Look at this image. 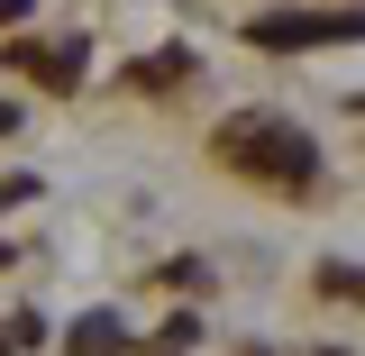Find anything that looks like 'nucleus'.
Listing matches in <instances>:
<instances>
[{"label": "nucleus", "mask_w": 365, "mask_h": 356, "mask_svg": "<svg viewBox=\"0 0 365 356\" xmlns=\"http://www.w3.org/2000/svg\"><path fill=\"white\" fill-rule=\"evenodd\" d=\"M220 156L237 165V174H256V183H274V192H311L319 183V146L292 119H274V110H237L220 128Z\"/></svg>", "instance_id": "f257e3e1"}, {"label": "nucleus", "mask_w": 365, "mask_h": 356, "mask_svg": "<svg viewBox=\"0 0 365 356\" xmlns=\"http://www.w3.org/2000/svg\"><path fill=\"white\" fill-rule=\"evenodd\" d=\"M256 46H319V37H365V9H274L247 28Z\"/></svg>", "instance_id": "f03ea898"}, {"label": "nucleus", "mask_w": 365, "mask_h": 356, "mask_svg": "<svg viewBox=\"0 0 365 356\" xmlns=\"http://www.w3.org/2000/svg\"><path fill=\"white\" fill-rule=\"evenodd\" d=\"M119 347H128V320L119 311H83L64 329V356H119Z\"/></svg>", "instance_id": "7ed1b4c3"}, {"label": "nucleus", "mask_w": 365, "mask_h": 356, "mask_svg": "<svg viewBox=\"0 0 365 356\" xmlns=\"http://www.w3.org/2000/svg\"><path fill=\"white\" fill-rule=\"evenodd\" d=\"M311 283L329 293V302H365V265H356V256H319Z\"/></svg>", "instance_id": "20e7f679"}, {"label": "nucleus", "mask_w": 365, "mask_h": 356, "mask_svg": "<svg viewBox=\"0 0 365 356\" xmlns=\"http://www.w3.org/2000/svg\"><path fill=\"white\" fill-rule=\"evenodd\" d=\"M192 73H201V64H192V46H165V55L146 64V83H192Z\"/></svg>", "instance_id": "39448f33"}, {"label": "nucleus", "mask_w": 365, "mask_h": 356, "mask_svg": "<svg viewBox=\"0 0 365 356\" xmlns=\"http://www.w3.org/2000/svg\"><path fill=\"white\" fill-rule=\"evenodd\" d=\"M192 338H201V320H192V311H174V320H165V329H155V356H182V347H192Z\"/></svg>", "instance_id": "423d86ee"}, {"label": "nucleus", "mask_w": 365, "mask_h": 356, "mask_svg": "<svg viewBox=\"0 0 365 356\" xmlns=\"http://www.w3.org/2000/svg\"><path fill=\"white\" fill-rule=\"evenodd\" d=\"M0 19H28V0H0Z\"/></svg>", "instance_id": "0eeeda50"}, {"label": "nucleus", "mask_w": 365, "mask_h": 356, "mask_svg": "<svg viewBox=\"0 0 365 356\" xmlns=\"http://www.w3.org/2000/svg\"><path fill=\"white\" fill-rule=\"evenodd\" d=\"M311 356H356V347H311Z\"/></svg>", "instance_id": "6e6552de"}]
</instances>
